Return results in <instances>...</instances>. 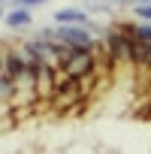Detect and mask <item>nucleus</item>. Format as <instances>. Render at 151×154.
<instances>
[{"label": "nucleus", "mask_w": 151, "mask_h": 154, "mask_svg": "<svg viewBox=\"0 0 151 154\" xmlns=\"http://www.w3.org/2000/svg\"><path fill=\"white\" fill-rule=\"evenodd\" d=\"M60 69L69 75V79L88 82V79H94V72H97V51H76L72 48Z\"/></svg>", "instance_id": "obj_1"}, {"label": "nucleus", "mask_w": 151, "mask_h": 154, "mask_svg": "<svg viewBox=\"0 0 151 154\" xmlns=\"http://www.w3.org/2000/svg\"><path fill=\"white\" fill-rule=\"evenodd\" d=\"M51 24H69V27H88L91 24V15L79 6H60L51 12Z\"/></svg>", "instance_id": "obj_2"}, {"label": "nucleus", "mask_w": 151, "mask_h": 154, "mask_svg": "<svg viewBox=\"0 0 151 154\" xmlns=\"http://www.w3.org/2000/svg\"><path fill=\"white\" fill-rule=\"evenodd\" d=\"M3 24H6L9 30H27V27H33V12L24 9V6H15V9L6 12Z\"/></svg>", "instance_id": "obj_3"}, {"label": "nucleus", "mask_w": 151, "mask_h": 154, "mask_svg": "<svg viewBox=\"0 0 151 154\" xmlns=\"http://www.w3.org/2000/svg\"><path fill=\"white\" fill-rule=\"evenodd\" d=\"M130 33H133L139 42H148V45H151V24H130Z\"/></svg>", "instance_id": "obj_4"}, {"label": "nucleus", "mask_w": 151, "mask_h": 154, "mask_svg": "<svg viewBox=\"0 0 151 154\" xmlns=\"http://www.w3.org/2000/svg\"><path fill=\"white\" fill-rule=\"evenodd\" d=\"M133 12H136V18H142V24H151V3H145V6H133Z\"/></svg>", "instance_id": "obj_5"}, {"label": "nucleus", "mask_w": 151, "mask_h": 154, "mask_svg": "<svg viewBox=\"0 0 151 154\" xmlns=\"http://www.w3.org/2000/svg\"><path fill=\"white\" fill-rule=\"evenodd\" d=\"M45 0H15V6H24V9H33V6H42Z\"/></svg>", "instance_id": "obj_6"}, {"label": "nucleus", "mask_w": 151, "mask_h": 154, "mask_svg": "<svg viewBox=\"0 0 151 154\" xmlns=\"http://www.w3.org/2000/svg\"><path fill=\"white\" fill-rule=\"evenodd\" d=\"M115 9H127V6H136V0H112Z\"/></svg>", "instance_id": "obj_7"}, {"label": "nucleus", "mask_w": 151, "mask_h": 154, "mask_svg": "<svg viewBox=\"0 0 151 154\" xmlns=\"http://www.w3.org/2000/svg\"><path fill=\"white\" fill-rule=\"evenodd\" d=\"M145 3H151V0H136V6H145Z\"/></svg>", "instance_id": "obj_8"}]
</instances>
